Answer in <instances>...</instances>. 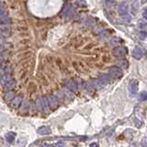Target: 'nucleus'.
<instances>
[{
  "instance_id": "obj_1",
  "label": "nucleus",
  "mask_w": 147,
  "mask_h": 147,
  "mask_svg": "<svg viewBox=\"0 0 147 147\" xmlns=\"http://www.w3.org/2000/svg\"><path fill=\"white\" fill-rule=\"evenodd\" d=\"M128 88H129V93L131 97H134L138 93V90H139V82L137 80H135V79L131 80L129 83Z\"/></svg>"
},
{
  "instance_id": "obj_2",
  "label": "nucleus",
  "mask_w": 147,
  "mask_h": 147,
  "mask_svg": "<svg viewBox=\"0 0 147 147\" xmlns=\"http://www.w3.org/2000/svg\"><path fill=\"white\" fill-rule=\"evenodd\" d=\"M36 106L38 107V109L40 110L44 111L45 113L49 112V105L46 97H40V99H39L36 102Z\"/></svg>"
},
{
  "instance_id": "obj_3",
  "label": "nucleus",
  "mask_w": 147,
  "mask_h": 147,
  "mask_svg": "<svg viewBox=\"0 0 147 147\" xmlns=\"http://www.w3.org/2000/svg\"><path fill=\"white\" fill-rule=\"evenodd\" d=\"M109 76H111L114 79H120L121 77H122V70L120 68L119 66H113L111 68H109Z\"/></svg>"
},
{
  "instance_id": "obj_4",
  "label": "nucleus",
  "mask_w": 147,
  "mask_h": 147,
  "mask_svg": "<svg viewBox=\"0 0 147 147\" xmlns=\"http://www.w3.org/2000/svg\"><path fill=\"white\" fill-rule=\"evenodd\" d=\"M46 99H47V101H48L49 107H50L51 109H57V108H58V106H59V99H58V97H57L56 96L50 95L48 97H46Z\"/></svg>"
},
{
  "instance_id": "obj_5",
  "label": "nucleus",
  "mask_w": 147,
  "mask_h": 147,
  "mask_svg": "<svg viewBox=\"0 0 147 147\" xmlns=\"http://www.w3.org/2000/svg\"><path fill=\"white\" fill-rule=\"evenodd\" d=\"M113 55H114L116 58H123V57L126 55L127 52H126V48L124 47H116V48L113 50Z\"/></svg>"
},
{
  "instance_id": "obj_6",
  "label": "nucleus",
  "mask_w": 147,
  "mask_h": 147,
  "mask_svg": "<svg viewBox=\"0 0 147 147\" xmlns=\"http://www.w3.org/2000/svg\"><path fill=\"white\" fill-rule=\"evenodd\" d=\"M144 54H145V50L143 48H142V47H135L132 51V56L135 59H137V60L143 58L144 56Z\"/></svg>"
},
{
  "instance_id": "obj_7",
  "label": "nucleus",
  "mask_w": 147,
  "mask_h": 147,
  "mask_svg": "<svg viewBox=\"0 0 147 147\" xmlns=\"http://www.w3.org/2000/svg\"><path fill=\"white\" fill-rule=\"evenodd\" d=\"M128 11H129V6H128L127 3L123 2L119 5V6H118V13H119L121 16L128 14Z\"/></svg>"
},
{
  "instance_id": "obj_8",
  "label": "nucleus",
  "mask_w": 147,
  "mask_h": 147,
  "mask_svg": "<svg viewBox=\"0 0 147 147\" xmlns=\"http://www.w3.org/2000/svg\"><path fill=\"white\" fill-rule=\"evenodd\" d=\"M73 14V5L72 4H67L65 8L62 10V16L65 18H69Z\"/></svg>"
},
{
  "instance_id": "obj_9",
  "label": "nucleus",
  "mask_w": 147,
  "mask_h": 147,
  "mask_svg": "<svg viewBox=\"0 0 147 147\" xmlns=\"http://www.w3.org/2000/svg\"><path fill=\"white\" fill-rule=\"evenodd\" d=\"M51 132H52V130L48 126H43V127H40L37 130V133L40 135H48Z\"/></svg>"
},
{
  "instance_id": "obj_10",
  "label": "nucleus",
  "mask_w": 147,
  "mask_h": 147,
  "mask_svg": "<svg viewBox=\"0 0 147 147\" xmlns=\"http://www.w3.org/2000/svg\"><path fill=\"white\" fill-rule=\"evenodd\" d=\"M104 86H105V84L100 80V79H99V80H93L92 82H91V87H92L93 88L97 89V90L103 88Z\"/></svg>"
},
{
  "instance_id": "obj_11",
  "label": "nucleus",
  "mask_w": 147,
  "mask_h": 147,
  "mask_svg": "<svg viewBox=\"0 0 147 147\" xmlns=\"http://www.w3.org/2000/svg\"><path fill=\"white\" fill-rule=\"evenodd\" d=\"M21 102H22V97H20V96L14 97L12 100H11V106H12V108L16 109V108H18V106L21 104Z\"/></svg>"
},
{
  "instance_id": "obj_12",
  "label": "nucleus",
  "mask_w": 147,
  "mask_h": 147,
  "mask_svg": "<svg viewBox=\"0 0 147 147\" xmlns=\"http://www.w3.org/2000/svg\"><path fill=\"white\" fill-rule=\"evenodd\" d=\"M66 87L68 90L72 91V92H75V91L77 90L76 83H75V81H69V82L66 84Z\"/></svg>"
},
{
  "instance_id": "obj_13",
  "label": "nucleus",
  "mask_w": 147,
  "mask_h": 147,
  "mask_svg": "<svg viewBox=\"0 0 147 147\" xmlns=\"http://www.w3.org/2000/svg\"><path fill=\"white\" fill-rule=\"evenodd\" d=\"M4 86L6 87V88L9 89V90H10V89H12V88H14V87H15V86H16V82H15L14 79L10 77V78L8 79V80L6 81V83H5Z\"/></svg>"
},
{
  "instance_id": "obj_14",
  "label": "nucleus",
  "mask_w": 147,
  "mask_h": 147,
  "mask_svg": "<svg viewBox=\"0 0 147 147\" xmlns=\"http://www.w3.org/2000/svg\"><path fill=\"white\" fill-rule=\"evenodd\" d=\"M29 110H30V103H29L28 101H24V102L22 103V105H21V108H20V112L25 114V113H27Z\"/></svg>"
},
{
  "instance_id": "obj_15",
  "label": "nucleus",
  "mask_w": 147,
  "mask_h": 147,
  "mask_svg": "<svg viewBox=\"0 0 147 147\" xmlns=\"http://www.w3.org/2000/svg\"><path fill=\"white\" fill-rule=\"evenodd\" d=\"M6 16V5L4 3L0 2V19Z\"/></svg>"
},
{
  "instance_id": "obj_16",
  "label": "nucleus",
  "mask_w": 147,
  "mask_h": 147,
  "mask_svg": "<svg viewBox=\"0 0 147 147\" xmlns=\"http://www.w3.org/2000/svg\"><path fill=\"white\" fill-rule=\"evenodd\" d=\"M99 78H100V80L102 81L104 84H109L111 81L109 75H107V74H101V75H99Z\"/></svg>"
},
{
  "instance_id": "obj_17",
  "label": "nucleus",
  "mask_w": 147,
  "mask_h": 147,
  "mask_svg": "<svg viewBox=\"0 0 147 147\" xmlns=\"http://www.w3.org/2000/svg\"><path fill=\"white\" fill-rule=\"evenodd\" d=\"M15 138H16V134L12 131H10V132H8L6 134V140L8 143H13L15 141Z\"/></svg>"
},
{
  "instance_id": "obj_18",
  "label": "nucleus",
  "mask_w": 147,
  "mask_h": 147,
  "mask_svg": "<svg viewBox=\"0 0 147 147\" xmlns=\"http://www.w3.org/2000/svg\"><path fill=\"white\" fill-rule=\"evenodd\" d=\"M131 16H129L128 14H126V15H122L119 20L121 23H126V24H128V23L131 22Z\"/></svg>"
},
{
  "instance_id": "obj_19",
  "label": "nucleus",
  "mask_w": 147,
  "mask_h": 147,
  "mask_svg": "<svg viewBox=\"0 0 147 147\" xmlns=\"http://www.w3.org/2000/svg\"><path fill=\"white\" fill-rule=\"evenodd\" d=\"M138 8H139V2L136 0V1L132 2V4H131V12H132L133 15H135L138 12V9H139Z\"/></svg>"
},
{
  "instance_id": "obj_20",
  "label": "nucleus",
  "mask_w": 147,
  "mask_h": 147,
  "mask_svg": "<svg viewBox=\"0 0 147 147\" xmlns=\"http://www.w3.org/2000/svg\"><path fill=\"white\" fill-rule=\"evenodd\" d=\"M14 97H15V93L13 92V91H8V92L6 94L5 99H6V101H11Z\"/></svg>"
},
{
  "instance_id": "obj_21",
  "label": "nucleus",
  "mask_w": 147,
  "mask_h": 147,
  "mask_svg": "<svg viewBox=\"0 0 147 147\" xmlns=\"http://www.w3.org/2000/svg\"><path fill=\"white\" fill-rule=\"evenodd\" d=\"M118 65L121 66V67H122V68H124V69H127L128 68V62L123 59V60L119 61V62H118Z\"/></svg>"
},
{
  "instance_id": "obj_22",
  "label": "nucleus",
  "mask_w": 147,
  "mask_h": 147,
  "mask_svg": "<svg viewBox=\"0 0 147 147\" xmlns=\"http://www.w3.org/2000/svg\"><path fill=\"white\" fill-rule=\"evenodd\" d=\"M147 99V93L145 91H143L142 93H140L139 96V100L140 101H145Z\"/></svg>"
},
{
  "instance_id": "obj_23",
  "label": "nucleus",
  "mask_w": 147,
  "mask_h": 147,
  "mask_svg": "<svg viewBox=\"0 0 147 147\" xmlns=\"http://www.w3.org/2000/svg\"><path fill=\"white\" fill-rule=\"evenodd\" d=\"M0 30H10L9 24H6V23H1V24H0Z\"/></svg>"
},
{
  "instance_id": "obj_24",
  "label": "nucleus",
  "mask_w": 147,
  "mask_h": 147,
  "mask_svg": "<svg viewBox=\"0 0 147 147\" xmlns=\"http://www.w3.org/2000/svg\"><path fill=\"white\" fill-rule=\"evenodd\" d=\"M105 2H106V5H107L108 8H112L113 6L115 5V0H105Z\"/></svg>"
},
{
  "instance_id": "obj_25",
  "label": "nucleus",
  "mask_w": 147,
  "mask_h": 147,
  "mask_svg": "<svg viewBox=\"0 0 147 147\" xmlns=\"http://www.w3.org/2000/svg\"><path fill=\"white\" fill-rule=\"evenodd\" d=\"M145 37H146V33H145V31H141L139 34V38L142 39V40H144Z\"/></svg>"
},
{
  "instance_id": "obj_26",
  "label": "nucleus",
  "mask_w": 147,
  "mask_h": 147,
  "mask_svg": "<svg viewBox=\"0 0 147 147\" xmlns=\"http://www.w3.org/2000/svg\"><path fill=\"white\" fill-rule=\"evenodd\" d=\"M143 18H146V9H144V11H143Z\"/></svg>"
},
{
  "instance_id": "obj_27",
  "label": "nucleus",
  "mask_w": 147,
  "mask_h": 147,
  "mask_svg": "<svg viewBox=\"0 0 147 147\" xmlns=\"http://www.w3.org/2000/svg\"><path fill=\"white\" fill-rule=\"evenodd\" d=\"M3 52V47H1L0 46V53H1V52Z\"/></svg>"
}]
</instances>
